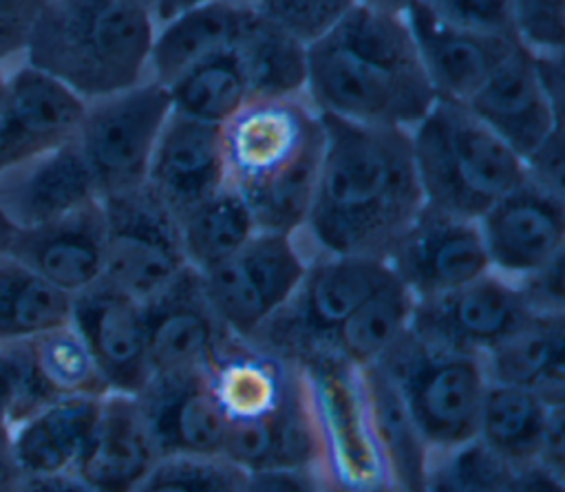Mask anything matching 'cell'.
Here are the masks:
<instances>
[{
	"label": "cell",
	"instance_id": "1",
	"mask_svg": "<svg viewBox=\"0 0 565 492\" xmlns=\"http://www.w3.org/2000/svg\"><path fill=\"white\" fill-rule=\"evenodd\" d=\"M324 148L300 240L311 254L384 260L424 207L408 130L322 115Z\"/></svg>",
	"mask_w": 565,
	"mask_h": 492
},
{
	"label": "cell",
	"instance_id": "52",
	"mask_svg": "<svg viewBox=\"0 0 565 492\" xmlns=\"http://www.w3.org/2000/svg\"><path fill=\"white\" fill-rule=\"evenodd\" d=\"M139 2H141L143 7H148V9L152 11V15H154V18H159V13H161V9L166 7V2H168V0H139Z\"/></svg>",
	"mask_w": 565,
	"mask_h": 492
},
{
	"label": "cell",
	"instance_id": "6",
	"mask_svg": "<svg viewBox=\"0 0 565 492\" xmlns=\"http://www.w3.org/2000/svg\"><path fill=\"white\" fill-rule=\"evenodd\" d=\"M424 205L477 221L525 179V165L463 104L439 101L408 130Z\"/></svg>",
	"mask_w": 565,
	"mask_h": 492
},
{
	"label": "cell",
	"instance_id": "10",
	"mask_svg": "<svg viewBox=\"0 0 565 492\" xmlns=\"http://www.w3.org/2000/svg\"><path fill=\"white\" fill-rule=\"evenodd\" d=\"M305 373L320 439V477L340 485H397L375 446L360 368L329 351L296 360ZM402 488V485H399Z\"/></svg>",
	"mask_w": 565,
	"mask_h": 492
},
{
	"label": "cell",
	"instance_id": "25",
	"mask_svg": "<svg viewBox=\"0 0 565 492\" xmlns=\"http://www.w3.org/2000/svg\"><path fill=\"white\" fill-rule=\"evenodd\" d=\"M435 99L466 104L494 66L519 44L516 38L477 35L435 22L417 4L404 15Z\"/></svg>",
	"mask_w": 565,
	"mask_h": 492
},
{
	"label": "cell",
	"instance_id": "50",
	"mask_svg": "<svg viewBox=\"0 0 565 492\" xmlns=\"http://www.w3.org/2000/svg\"><path fill=\"white\" fill-rule=\"evenodd\" d=\"M196 2H201V0H168V2H166V7L161 9V13H159L157 22H161V20L170 18L172 13H177V11H181V9L190 7V4H196Z\"/></svg>",
	"mask_w": 565,
	"mask_h": 492
},
{
	"label": "cell",
	"instance_id": "46",
	"mask_svg": "<svg viewBox=\"0 0 565 492\" xmlns=\"http://www.w3.org/2000/svg\"><path fill=\"white\" fill-rule=\"evenodd\" d=\"M18 492H90L73 472L22 477Z\"/></svg>",
	"mask_w": 565,
	"mask_h": 492
},
{
	"label": "cell",
	"instance_id": "41",
	"mask_svg": "<svg viewBox=\"0 0 565 492\" xmlns=\"http://www.w3.org/2000/svg\"><path fill=\"white\" fill-rule=\"evenodd\" d=\"M355 4L358 0H258L254 9L309 46Z\"/></svg>",
	"mask_w": 565,
	"mask_h": 492
},
{
	"label": "cell",
	"instance_id": "13",
	"mask_svg": "<svg viewBox=\"0 0 565 492\" xmlns=\"http://www.w3.org/2000/svg\"><path fill=\"white\" fill-rule=\"evenodd\" d=\"M102 207L104 282L148 302L188 269L177 218L146 188L104 196Z\"/></svg>",
	"mask_w": 565,
	"mask_h": 492
},
{
	"label": "cell",
	"instance_id": "30",
	"mask_svg": "<svg viewBox=\"0 0 565 492\" xmlns=\"http://www.w3.org/2000/svg\"><path fill=\"white\" fill-rule=\"evenodd\" d=\"M360 382L371 432L391 479L408 492H426L430 452L424 446L397 388L375 364L360 368Z\"/></svg>",
	"mask_w": 565,
	"mask_h": 492
},
{
	"label": "cell",
	"instance_id": "9",
	"mask_svg": "<svg viewBox=\"0 0 565 492\" xmlns=\"http://www.w3.org/2000/svg\"><path fill=\"white\" fill-rule=\"evenodd\" d=\"M172 113L166 86L143 79L86 101L73 143L84 157L99 196L143 188L157 139Z\"/></svg>",
	"mask_w": 565,
	"mask_h": 492
},
{
	"label": "cell",
	"instance_id": "15",
	"mask_svg": "<svg viewBox=\"0 0 565 492\" xmlns=\"http://www.w3.org/2000/svg\"><path fill=\"white\" fill-rule=\"evenodd\" d=\"M490 271L519 282L565 256V194L527 177L477 218Z\"/></svg>",
	"mask_w": 565,
	"mask_h": 492
},
{
	"label": "cell",
	"instance_id": "31",
	"mask_svg": "<svg viewBox=\"0 0 565 492\" xmlns=\"http://www.w3.org/2000/svg\"><path fill=\"white\" fill-rule=\"evenodd\" d=\"M252 99L305 95L307 44L280 29L254 7L232 46Z\"/></svg>",
	"mask_w": 565,
	"mask_h": 492
},
{
	"label": "cell",
	"instance_id": "17",
	"mask_svg": "<svg viewBox=\"0 0 565 492\" xmlns=\"http://www.w3.org/2000/svg\"><path fill=\"white\" fill-rule=\"evenodd\" d=\"M71 327L110 393L137 397L152 377L143 302L99 280L71 300Z\"/></svg>",
	"mask_w": 565,
	"mask_h": 492
},
{
	"label": "cell",
	"instance_id": "5",
	"mask_svg": "<svg viewBox=\"0 0 565 492\" xmlns=\"http://www.w3.org/2000/svg\"><path fill=\"white\" fill-rule=\"evenodd\" d=\"M154 29L139 0H44L22 62L93 101L148 79Z\"/></svg>",
	"mask_w": 565,
	"mask_h": 492
},
{
	"label": "cell",
	"instance_id": "23",
	"mask_svg": "<svg viewBox=\"0 0 565 492\" xmlns=\"http://www.w3.org/2000/svg\"><path fill=\"white\" fill-rule=\"evenodd\" d=\"M99 199L73 141L0 172V212L13 229L57 221Z\"/></svg>",
	"mask_w": 565,
	"mask_h": 492
},
{
	"label": "cell",
	"instance_id": "35",
	"mask_svg": "<svg viewBox=\"0 0 565 492\" xmlns=\"http://www.w3.org/2000/svg\"><path fill=\"white\" fill-rule=\"evenodd\" d=\"M172 113L210 126H225L252 97L234 51L201 60L166 86Z\"/></svg>",
	"mask_w": 565,
	"mask_h": 492
},
{
	"label": "cell",
	"instance_id": "19",
	"mask_svg": "<svg viewBox=\"0 0 565 492\" xmlns=\"http://www.w3.org/2000/svg\"><path fill=\"white\" fill-rule=\"evenodd\" d=\"M137 404L161 457H223L227 419L207 371L152 375Z\"/></svg>",
	"mask_w": 565,
	"mask_h": 492
},
{
	"label": "cell",
	"instance_id": "28",
	"mask_svg": "<svg viewBox=\"0 0 565 492\" xmlns=\"http://www.w3.org/2000/svg\"><path fill=\"white\" fill-rule=\"evenodd\" d=\"M483 357L490 382L514 384L565 404V313L534 311Z\"/></svg>",
	"mask_w": 565,
	"mask_h": 492
},
{
	"label": "cell",
	"instance_id": "47",
	"mask_svg": "<svg viewBox=\"0 0 565 492\" xmlns=\"http://www.w3.org/2000/svg\"><path fill=\"white\" fill-rule=\"evenodd\" d=\"M22 472L18 470L11 452V428L0 424V492H18Z\"/></svg>",
	"mask_w": 565,
	"mask_h": 492
},
{
	"label": "cell",
	"instance_id": "24",
	"mask_svg": "<svg viewBox=\"0 0 565 492\" xmlns=\"http://www.w3.org/2000/svg\"><path fill=\"white\" fill-rule=\"evenodd\" d=\"M159 459L137 397L108 393L73 474L90 492H135Z\"/></svg>",
	"mask_w": 565,
	"mask_h": 492
},
{
	"label": "cell",
	"instance_id": "53",
	"mask_svg": "<svg viewBox=\"0 0 565 492\" xmlns=\"http://www.w3.org/2000/svg\"><path fill=\"white\" fill-rule=\"evenodd\" d=\"M9 68H11V64H9V62H2V60H0V99H2V93H4V86H7Z\"/></svg>",
	"mask_w": 565,
	"mask_h": 492
},
{
	"label": "cell",
	"instance_id": "2",
	"mask_svg": "<svg viewBox=\"0 0 565 492\" xmlns=\"http://www.w3.org/2000/svg\"><path fill=\"white\" fill-rule=\"evenodd\" d=\"M305 95L320 115L402 130L435 104L406 20L362 4L307 46Z\"/></svg>",
	"mask_w": 565,
	"mask_h": 492
},
{
	"label": "cell",
	"instance_id": "42",
	"mask_svg": "<svg viewBox=\"0 0 565 492\" xmlns=\"http://www.w3.org/2000/svg\"><path fill=\"white\" fill-rule=\"evenodd\" d=\"M514 31L536 55L565 53V0H510Z\"/></svg>",
	"mask_w": 565,
	"mask_h": 492
},
{
	"label": "cell",
	"instance_id": "34",
	"mask_svg": "<svg viewBox=\"0 0 565 492\" xmlns=\"http://www.w3.org/2000/svg\"><path fill=\"white\" fill-rule=\"evenodd\" d=\"M71 300L26 265L0 252V344L68 324Z\"/></svg>",
	"mask_w": 565,
	"mask_h": 492
},
{
	"label": "cell",
	"instance_id": "45",
	"mask_svg": "<svg viewBox=\"0 0 565 492\" xmlns=\"http://www.w3.org/2000/svg\"><path fill=\"white\" fill-rule=\"evenodd\" d=\"M519 492H565V477L545 470L539 463L516 468Z\"/></svg>",
	"mask_w": 565,
	"mask_h": 492
},
{
	"label": "cell",
	"instance_id": "14",
	"mask_svg": "<svg viewBox=\"0 0 565 492\" xmlns=\"http://www.w3.org/2000/svg\"><path fill=\"white\" fill-rule=\"evenodd\" d=\"M384 263L415 300L435 298L490 271L477 221L422 207Z\"/></svg>",
	"mask_w": 565,
	"mask_h": 492
},
{
	"label": "cell",
	"instance_id": "7",
	"mask_svg": "<svg viewBox=\"0 0 565 492\" xmlns=\"http://www.w3.org/2000/svg\"><path fill=\"white\" fill-rule=\"evenodd\" d=\"M375 366L397 388L430 454L477 439L490 384L481 355L433 344L408 329Z\"/></svg>",
	"mask_w": 565,
	"mask_h": 492
},
{
	"label": "cell",
	"instance_id": "21",
	"mask_svg": "<svg viewBox=\"0 0 565 492\" xmlns=\"http://www.w3.org/2000/svg\"><path fill=\"white\" fill-rule=\"evenodd\" d=\"M225 185L221 126L170 113L157 139L143 188L179 221Z\"/></svg>",
	"mask_w": 565,
	"mask_h": 492
},
{
	"label": "cell",
	"instance_id": "22",
	"mask_svg": "<svg viewBox=\"0 0 565 492\" xmlns=\"http://www.w3.org/2000/svg\"><path fill=\"white\" fill-rule=\"evenodd\" d=\"M106 223L102 199L57 221L13 229L7 254L66 296L102 280Z\"/></svg>",
	"mask_w": 565,
	"mask_h": 492
},
{
	"label": "cell",
	"instance_id": "12",
	"mask_svg": "<svg viewBox=\"0 0 565 492\" xmlns=\"http://www.w3.org/2000/svg\"><path fill=\"white\" fill-rule=\"evenodd\" d=\"M563 55H536L521 42L463 104L525 161L563 130Z\"/></svg>",
	"mask_w": 565,
	"mask_h": 492
},
{
	"label": "cell",
	"instance_id": "26",
	"mask_svg": "<svg viewBox=\"0 0 565 492\" xmlns=\"http://www.w3.org/2000/svg\"><path fill=\"white\" fill-rule=\"evenodd\" d=\"M252 7L227 0H201L157 22L148 79L170 86L181 73L216 53L230 51Z\"/></svg>",
	"mask_w": 565,
	"mask_h": 492
},
{
	"label": "cell",
	"instance_id": "3",
	"mask_svg": "<svg viewBox=\"0 0 565 492\" xmlns=\"http://www.w3.org/2000/svg\"><path fill=\"white\" fill-rule=\"evenodd\" d=\"M207 375L227 419V461L245 472L320 468L311 397L296 360L227 333Z\"/></svg>",
	"mask_w": 565,
	"mask_h": 492
},
{
	"label": "cell",
	"instance_id": "40",
	"mask_svg": "<svg viewBox=\"0 0 565 492\" xmlns=\"http://www.w3.org/2000/svg\"><path fill=\"white\" fill-rule=\"evenodd\" d=\"M415 4L435 22L457 31L516 38L510 0H415Z\"/></svg>",
	"mask_w": 565,
	"mask_h": 492
},
{
	"label": "cell",
	"instance_id": "38",
	"mask_svg": "<svg viewBox=\"0 0 565 492\" xmlns=\"http://www.w3.org/2000/svg\"><path fill=\"white\" fill-rule=\"evenodd\" d=\"M245 470L225 457H161L135 492H243Z\"/></svg>",
	"mask_w": 565,
	"mask_h": 492
},
{
	"label": "cell",
	"instance_id": "32",
	"mask_svg": "<svg viewBox=\"0 0 565 492\" xmlns=\"http://www.w3.org/2000/svg\"><path fill=\"white\" fill-rule=\"evenodd\" d=\"M413 307L411 291L388 271L338 327L324 351L353 368H366L411 329Z\"/></svg>",
	"mask_w": 565,
	"mask_h": 492
},
{
	"label": "cell",
	"instance_id": "43",
	"mask_svg": "<svg viewBox=\"0 0 565 492\" xmlns=\"http://www.w3.org/2000/svg\"><path fill=\"white\" fill-rule=\"evenodd\" d=\"M44 0H0V60H22L29 33Z\"/></svg>",
	"mask_w": 565,
	"mask_h": 492
},
{
	"label": "cell",
	"instance_id": "27",
	"mask_svg": "<svg viewBox=\"0 0 565 492\" xmlns=\"http://www.w3.org/2000/svg\"><path fill=\"white\" fill-rule=\"evenodd\" d=\"M102 397L55 399L11 426V452L22 477L73 472L99 413Z\"/></svg>",
	"mask_w": 565,
	"mask_h": 492
},
{
	"label": "cell",
	"instance_id": "36",
	"mask_svg": "<svg viewBox=\"0 0 565 492\" xmlns=\"http://www.w3.org/2000/svg\"><path fill=\"white\" fill-rule=\"evenodd\" d=\"M31 373L49 402L64 397H104L102 379L79 333L68 324L24 340Z\"/></svg>",
	"mask_w": 565,
	"mask_h": 492
},
{
	"label": "cell",
	"instance_id": "54",
	"mask_svg": "<svg viewBox=\"0 0 565 492\" xmlns=\"http://www.w3.org/2000/svg\"><path fill=\"white\" fill-rule=\"evenodd\" d=\"M227 2L238 4V7H256V2H258V0H227Z\"/></svg>",
	"mask_w": 565,
	"mask_h": 492
},
{
	"label": "cell",
	"instance_id": "39",
	"mask_svg": "<svg viewBox=\"0 0 565 492\" xmlns=\"http://www.w3.org/2000/svg\"><path fill=\"white\" fill-rule=\"evenodd\" d=\"M46 404L51 402L31 373L24 340L0 344V424L11 428Z\"/></svg>",
	"mask_w": 565,
	"mask_h": 492
},
{
	"label": "cell",
	"instance_id": "29",
	"mask_svg": "<svg viewBox=\"0 0 565 492\" xmlns=\"http://www.w3.org/2000/svg\"><path fill=\"white\" fill-rule=\"evenodd\" d=\"M561 406L565 404H552L530 388L490 382L479 413L477 441L514 468L534 463L550 419Z\"/></svg>",
	"mask_w": 565,
	"mask_h": 492
},
{
	"label": "cell",
	"instance_id": "18",
	"mask_svg": "<svg viewBox=\"0 0 565 492\" xmlns=\"http://www.w3.org/2000/svg\"><path fill=\"white\" fill-rule=\"evenodd\" d=\"M86 101L18 60L0 99V172L75 139Z\"/></svg>",
	"mask_w": 565,
	"mask_h": 492
},
{
	"label": "cell",
	"instance_id": "49",
	"mask_svg": "<svg viewBox=\"0 0 565 492\" xmlns=\"http://www.w3.org/2000/svg\"><path fill=\"white\" fill-rule=\"evenodd\" d=\"M322 481V492H408L399 485H393V483H384V485H366V488H353V485H340V483H333V481Z\"/></svg>",
	"mask_w": 565,
	"mask_h": 492
},
{
	"label": "cell",
	"instance_id": "44",
	"mask_svg": "<svg viewBox=\"0 0 565 492\" xmlns=\"http://www.w3.org/2000/svg\"><path fill=\"white\" fill-rule=\"evenodd\" d=\"M243 492H322L318 468H271L245 474Z\"/></svg>",
	"mask_w": 565,
	"mask_h": 492
},
{
	"label": "cell",
	"instance_id": "37",
	"mask_svg": "<svg viewBox=\"0 0 565 492\" xmlns=\"http://www.w3.org/2000/svg\"><path fill=\"white\" fill-rule=\"evenodd\" d=\"M426 492H519V474L475 439L430 454Z\"/></svg>",
	"mask_w": 565,
	"mask_h": 492
},
{
	"label": "cell",
	"instance_id": "20",
	"mask_svg": "<svg viewBox=\"0 0 565 492\" xmlns=\"http://www.w3.org/2000/svg\"><path fill=\"white\" fill-rule=\"evenodd\" d=\"M143 313L152 375L207 371L227 335L203 293L199 274L190 267L143 302Z\"/></svg>",
	"mask_w": 565,
	"mask_h": 492
},
{
	"label": "cell",
	"instance_id": "51",
	"mask_svg": "<svg viewBox=\"0 0 565 492\" xmlns=\"http://www.w3.org/2000/svg\"><path fill=\"white\" fill-rule=\"evenodd\" d=\"M11 234H13V227L7 223V218H4L2 212H0V252L7 249V243H9Z\"/></svg>",
	"mask_w": 565,
	"mask_h": 492
},
{
	"label": "cell",
	"instance_id": "16",
	"mask_svg": "<svg viewBox=\"0 0 565 492\" xmlns=\"http://www.w3.org/2000/svg\"><path fill=\"white\" fill-rule=\"evenodd\" d=\"M532 313L516 282L488 271L448 293L415 300L411 331L446 349L486 355Z\"/></svg>",
	"mask_w": 565,
	"mask_h": 492
},
{
	"label": "cell",
	"instance_id": "4",
	"mask_svg": "<svg viewBox=\"0 0 565 492\" xmlns=\"http://www.w3.org/2000/svg\"><path fill=\"white\" fill-rule=\"evenodd\" d=\"M227 185L263 232L300 234L313 196L322 115L307 95L249 99L223 128Z\"/></svg>",
	"mask_w": 565,
	"mask_h": 492
},
{
	"label": "cell",
	"instance_id": "11",
	"mask_svg": "<svg viewBox=\"0 0 565 492\" xmlns=\"http://www.w3.org/2000/svg\"><path fill=\"white\" fill-rule=\"evenodd\" d=\"M388 276L380 258L311 254L291 300L254 342L298 360L324 351L338 327Z\"/></svg>",
	"mask_w": 565,
	"mask_h": 492
},
{
	"label": "cell",
	"instance_id": "48",
	"mask_svg": "<svg viewBox=\"0 0 565 492\" xmlns=\"http://www.w3.org/2000/svg\"><path fill=\"white\" fill-rule=\"evenodd\" d=\"M358 4L369 7L373 11L391 13V15H406L408 9L415 4V0H358Z\"/></svg>",
	"mask_w": 565,
	"mask_h": 492
},
{
	"label": "cell",
	"instance_id": "8",
	"mask_svg": "<svg viewBox=\"0 0 565 492\" xmlns=\"http://www.w3.org/2000/svg\"><path fill=\"white\" fill-rule=\"evenodd\" d=\"M307 265L309 249L298 234L258 229L199 280L225 333L254 340L291 300Z\"/></svg>",
	"mask_w": 565,
	"mask_h": 492
},
{
	"label": "cell",
	"instance_id": "33",
	"mask_svg": "<svg viewBox=\"0 0 565 492\" xmlns=\"http://www.w3.org/2000/svg\"><path fill=\"white\" fill-rule=\"evenodd\" d=\"M177 223L185 265L196 274L230 258L258 232L249 207L230 185L199 203Z\"/></svg>",
	"mask_w": 565,
	"mask_h": 492
}]
</instances>
